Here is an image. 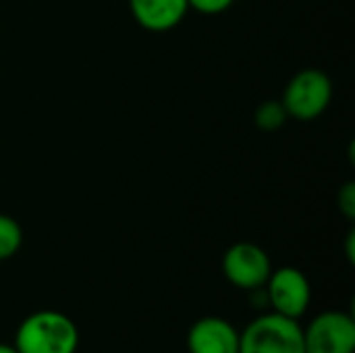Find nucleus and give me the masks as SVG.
Returning a JSON list of instances; mask_svg holds the SVG:
<instances>
[{
	"label": "nucleus",
	"mask_w": 355,
	"mask_h": 353,
	"mask_svg": "<svg viewBox=\"0 0 355 353\" xmlns=\"http://www.w3.org/2000/svg\"><path fill=\"white\" fill-rule=\"evenodd\" d=\"M23 243V231L19 223L6 214H0V260H8L19 252Z\"/></svg>",
	"instance_id": "1a4fd4ad"
},
{
	"label": "nucleus",
	"mask_w": 355,
	"mask_h": 353,
	"mask_svg": "<svg viewBox=\"0 0 355 353\" xmlns=\"http://www.w3.org/2000/svg\"><path fill=\"white\" fill-rule=\"evenodd\" d=\"M354 239H355V235H354V231H352V233H349V239H347V258H349V262H354V260H355Z\"/></svg>",
	"instance_id": "ddd939ff"
},
{
	"label": "nucleus",
	"mask_w": 355,
	"mask_h": 353,
	"mask_svg": "<svg viewBox=\"0 0 355 353\" xmlns=\"http://www.w3.org/2000/svg\"><path fill=\"white\" fill-rule=\"evenodd\" d=\"M0 353H17V350L12 345H6V343H0Z\"/></svg>",
	"instance_id": "4468645a"
},
{
	"label": "nucleus",
	"mask_w": 355,
	"mask_h": 353,
	"mask_svg": "<svg viewBox=\"0 0 355 353\" xmlns=\"http://www.w3.org/2000/svg\"><path fill=\"white\" fill-rule=\"evenodd\" d=\"M239 353H306L304 327L277 312L262 314L239 333Z\"/></svg>",
	"instance_id": "f03ea898"
},
{
	"label": "nucleus",
	"mask_w": 355,
	"mask_h": 353,
	"mask_svg": "<svg viewBox=\"0 0 355 353\" xmlns=\"http://www.w3.org/2000/svg\"><path fill=\"white\" fill-rule=\"evenodd\" d=\"M306 353H354L355 320L339 310H329L304 329Z\"/></svg>",
	"instance_id": "20e7f679"
},
{
	"label": "nucleus",
	"mask_w": 355,
	"mask_h": 353,
	"mask_svg": "<svg viewBox=\"0 0 355 353\" xmlns=\"http://www.w3.org/2000/svg\"><path fill=\"white\" fill-rule=\"evenodd\" d=\"M189 353H239V331L225 318L206 316L187 333Z\"/></svg>",
	"instance_id": "0eeeda50"
},
{
	"label": "nucleus",
	"mask_w": 355,
	"mask_h": 353,
	"mask_svg": "<svg viewBox=\"0 0 355 353\" xmlns=\"http://www.w3.org/2000/svg\"><path fill=\"white\" fill-rule=\"evenodd\" d=\"M287 110L281 100H266L264 104L258 106L254 121L260 129L264 131H277L285 121H287Z\"/></svg>",
	"instance_id": "9d476101"
},
{
	"label": "nucleus",
	"mask_w": 355,
	"mask_h": 353,
	"mask_svg": "<svg viewBox=\"0 0 355 353\" xmlns=\"http://www.w3.org/2000/svg\"><path fill=\"white\" fill-rule=\"evenodd\" d=\"M266 302L272 312L300 320L312 302V287L308 277L293 266H283L270 273L266 281Z\"/></svg>",
	"instance_id": "39448f33"
},
{
	"label": "nucleus",
	"mask_w": 355,
	"mask_h": 353,
	"mask_svg": "<svg viewBox=\"0 0 355 353\" xmlns=\"http://www.w3.org/2000/svg\"><path fill=\"white\" fill-rule=\"evenodd\" d=\"M223 273L227 281L245 291H258L266 285L272 266L268 254L250 241H239L225 252Z\"/></svg>",
	"instance_id": "423d86ee"
},
{
	"label": "nucleus",
	"mask_w": 355,
	"mask_h": 353,
	"mask_svg": "<svg viewBox=\"0 0 355 353\" xmlns=\"http://www.w3.org/2000/svg\"><path fill=\"white\" fill-rule=\"evenodd\" d=\"M12 347L17 353H75L79 331L67 314L40 310L19 325Z\"/></svg>",
	"instance_id": "f257e3e1"
},
{
	"label": "nucleus",
	"mask_w": 355,
	"mask_h": 353,
	"mask_svg": "<svg viewBox=\"0 0 355 353\" xmlns=\"http://www.w3.org/2000/svg\"><path fill=\"white\" fill-rule=\"evenodd\" d=\"M191 8L200 10V12H206V15H216V12H223L227 10L235 0H187Z\"/></svg>",
	"instance_id": "9b49d317"
},
{
	"label": "nucleus",
	"mask_w": 355,
	"mask_h": 353,
	"mask_svg": "<svg viewBox=\"0 0 355 353\" xmlns=\"http://www.w3.org/2000/svg\"><path fill=\"white\" fill-rule=\"evenodd\" d=\"M135 21L150 31H168L177 27L187 8V0H129Z\"/></svg>",
	"instance_id": "6e6552de"
},
{
	"label": "nucleus",
	"mask_w": 355,
	"mask_h": 353,
	"mask_svg": "<svg viewBox=\"0 0 355 353\" xmlns=\"http://www.w3.org/2000/svg\"><path fill=\"white\" fill-rule=\"evenodd\" d=\"M339 208L347 218H355V187L354 183H347L339 191Z\"/></svg>",
	"instance_id": "f8f14e48"
},
{
	"label": "nucleus",
	"mask_w": 355,
	"mask_h": 353,
	"mask_svg": "<svg viewBox=\"0 0 355 353\" xmlns=\"http://www.w3.org/2000/svg\"><path fill=\"white\" fill-rule=\"evenodd\" d=\"M331 98L333 85L329 75L318 69H304L287 83L281 102L289 117L297 121H314L329 108Z\"/></svg>",
	"instance_id": "7ed1b4c3"
}]
</instances>
